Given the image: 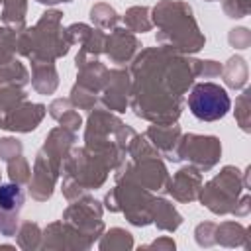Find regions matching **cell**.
Returning <instances> with one entry per match:
<instances>
[{
    "instance_id": "6da1fadb",
    "label": "cell",
    "mask_w": 251,
    "mask_h": 251,
    "mask_svg": "<svg viewBox=\"0 0 251 251\" xmlns=\"http://www.w3.org/2000/svg\"><path fill=\"white\" fill-rule=\"evenodd\" d=\"M190 112L202 122H216L224 118L231 106L226 88L214 82H200L192 88L188 98Z\"/></svg>"
},
{
    "instance_id": "7a4b0ae2",
    "label": "cell",
    "mask_w": 251,
    "mask_h": 251,
    "mask_svg": "<svg viewBox=\"0 0 251 251\" xmlns=\"http://www.w3.org/2000/svg\"><path fill=\"white\" fill-rule=\"evenodd\" d=\"M24 202V192L18 184H4L0 186V206L4 210H16Z\"/></svg>"
}]
</instances>
